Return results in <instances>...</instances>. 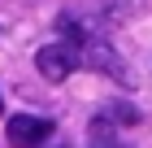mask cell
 I'll return each mask as SVG.
<instances>
[{
  "label": "cell",
  "mask_w": 152,
  "mask_h": 148,
  "mask_svg": "<svg viewBox=\"0 0 152 148\" xmlns=\"http://www.w3.org/2000/svg\"><path fill=\"white\" fill-rule=\"evenodd\" d=\"M78 61L83 66H91V70H100V74H109V79H117V83H135V74L126 70V61L117 57L113 48H109V39H100V35H91L87 44H78Z\"/></svg>",
  "instance_id": "6da1fadb"
},
{
  "label": "cell",
  "mask_w": 152,
  "mask_h": 148,
  "mask_svg": "<svg viewBox=\"0 0 152 148\" xmlns=\"http://www.w3.org/2000/svg\"><path fill=\"white\" fill-rule=\"evenodd\" d=\"M35 70L44 74L48 83H65L78 70V48H70V44H48V48H39L35 52Z\"/></svg>",
  "instance_id": "7a4b0ae2"
},
{
  "label": "cell",
  "mask_w": 152,
  "mask_h": 148,
  "mask_svg": "<svg viewBox=\"0 0 152 148\" xmlns=\"http://www.w3.org/2000/svg\"><path fill=\"white\" fill-rule=\"evenodd\" d=\"M4 135H9L13 148H39L52 135V122H48V118H31V113H13L9 122H4Z\"/></svg>",
  "instance_id": "3957f363"
},
{
  "label": "cell",
  "mask_w": 152,
  "mask_h": 148,
  "mask_svg": "<svg viewBox=\"0 0 152 148\" xmlns=\"http://www.w3.org/2000/svg\"><path fill=\"white\" fill-rule=\"evenodd\" d=\"M100 118H104L109 126H113V122H122V126H135V122H139V109H135V105H109V109H104Z\"/></svg>",
  "instance_id": "277c9868"
},
{
  "label": "cell",
  "mask_w": 152,
  "mask_h": 148,
  "mask_svg": "<svg viewBox=\"0 0 152 148\" xmlns=\"http://www.w3.org/2000/svg\"><path fill=\"white\" fill-rule=\"evenodd\" d=\"M87 148H130V144H117V139H96V144H87Z\"/></svg>",
  "instance_id": "5b68a950"
}]
</instances>
